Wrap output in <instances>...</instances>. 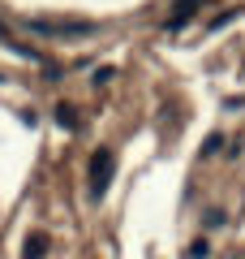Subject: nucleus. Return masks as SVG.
<instances>
[{"label":"nucleus","mask_w":245,"mask_h":259,"mask_svg":"<svg viewBox=\"0 0 245 259\" xmlns=\"http://www.w3.org/2000/svg\"><path fill=\"white\" fill-rule=\"evenodd\" d=\"M35 35H52V39H86V35H95V22H47V18H30L26 22Z\"/></svg>","instance_id":"f257e3e1"},{"label":"nucleus","mask_w":245,"mask_h":259,"mask_svg":"<svg viewBox=\"0 0 245 259\" xmlns=\"http://www.w3.org/2000/svg\"><path fill=\"white\" fill-rule=\"evenodd\" d=\"M112 173H116V151H112V147H99V151L91 156V194H95V199L108 194Z\"/></svg>","instance_id":"f03ea898"},{"label":"nucleus","mask_w":245,"mask_h":259,"mask_svg":"<svg viewBox=\"0 0 245 259\" xmlns=\"http://www.w3.org/2000/svg\"><path fill=\"white\" fill-rule=\"evenodd\" d=\"M198 5H202V0H181V5H176V13L168 18V30H181L185 22H190L194 13H198Z\"/></svg>","instance_id":"7ed1b4c3"},{"label":"nucleus","mask_w":245,"mask_h":259,"mask_svg":"<svg viewBox=\"0 0 245 259\" xmlns=\"http://www.w3.org/2000/svg\"><path fill=\"white\" fill-rule=\"evenodd\" d=\"M22 255H26V259H43V255H47V233H30Z\"/></svg>","instance_id":"20e7f679"},{"label":"nucleus","mask_w":245,"mask_h":259,"mask_svg":"<svg viewBox=\"0 0 245 259\" xmlns=\"http://www.w3.org/2000/svg\"><path fill=\"white\" fill-rule=\"evenodd\" d=\"M56 125H60V130H78V117H73V112H78V108H69V104H56Z\"/></svg>","instance_id":"39448f33"},{"label":"nucleus","mask_w":245,"mask_h":259,"mask_svg":"<svg viewBox=\"0 0 245 259\" xmlns=\"http://www.w3.org/2000/svg\"><path fill=\"white\" fill-rule=\"evenodd\" d=\"M219 147H224V134H211V139H207V147H202V151L211 156V151H219Z\"/></svg>","instance_id":"423d86ee"},{"label":"nucleus","mask_w":245,"mask_h":259,"mask_svg":"<svg viewBox=\"0 0 245 259\" xmlns=\"http://www.w3.org/2000/svg\"><path fill=\"white\" fill-rule=\"evenodd\" d=\"M190 259H207V242H202V238L190 246Z\"/></svg>","instance_id":"0eeeda50"},{"label":"nucleus","mask_w":245,"mask_h":259,"mask_svg":"<svg viewBox=\"0 0 245 259\" xmlns=\"http://www.w3.org/2000/svg\"><path fill=\"white\" fill-rule=\"evenodd\" d=\"M0 82H5V74H0Z\"/></svg>","instance_id":"6e6552de"}]
</instances>
